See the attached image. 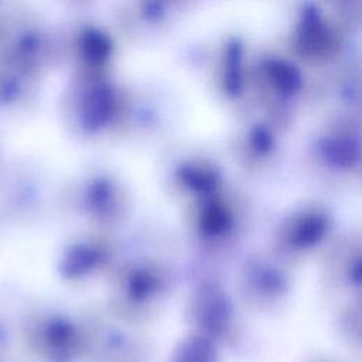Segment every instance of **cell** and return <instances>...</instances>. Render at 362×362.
I'll return each instance as SVG.
<instances>
[{"instance_id":"1","label":"cell","mask_w":362,"mask_h":362,"mask_svg":"<svg viewBox=\"0 0 362 362\" xmlns=\"http://www.w3.org/2000/svg\"><path fill=\"white\" fill-rule=\"evenodd\" d=\"M116 95L106 81H96L82 100V124L89 132L103 129L113 117Z\"/></svg>"},{"instance_id":"2","label":"cell","mask_w":362,"mask_h":362,"mask_svg":"<svg viewBox=\"0 0 362 362\" xmlns=\"http://www.w3.org/2000/svg\"><path fill=\"white\" fill-rule=\"evenodd\" d=\"M329 42V31L322 13L314 3L303 4L296 27V44L303 54L315 55Z\"/></svg>"},{"instance_id":"3","label":"cell","mask_w":362,"mask_h":362,"mask_svg":"<svg viewBox=\"0 0 362 362\" xmlns=\"http://www.w3.org/2000/svg\"><path fill=\"white\" fill-rule=\"evenodd\" d=\"M317 154L335 170H351L359 163V140L351 134H332L320 137Z\"/></svg>"},{"instance_id":"4","label":"cell","mask_w":362,"mask_h":362,"mask_svg":"<svg viewBox=\"0 0 362 362\" xmlns=\"http://www.w3.org/2000/svg\"><path fill=\"white\" fill-rule=\"evenodd\" d=\"M327 230L328 216L320 211H307L290 222L287 240L296 249H310L322 240Z\"/></svg>"},{"instance_id":"5","label":"cell","mask_w":362,"mask_h":362,"mask_svg":"<svg viewBox=\"0 0 362 362\" xmlns=\"http://www.w3.org/2000/svg\"><path fill=\"white\" fill-rule=\"evenodd\" d=\"M199 318L209 331L223 329L232 318V305L228 296L218 286H206L199 297Z\"/></svg>"},{"instance_id":"6","label":"cell","mask_w":362,"mask_h":362,"mask_svg":"<svg viewBox=\"0 0 362 362\" xmlns=\"http://www.w3.org/2000/svg\"><path fill=\"white\" fill-rule=\"evenodd\" d=\"M178 181L202 199L212 198L221 184V174L211 165L184 163L175 170Z\"/></svg>"},{"instance_id":"7","label":"cell","mask_w":362,"mask_h":362,"mask_svg":"<svg viewBox=\"0 0 362 362\" xmlns=\"http://www.w3.org/2000/svg\"><path fill=\"white\" fill-rule=\"evenodd\" d=\"M197 225L202 235L208 238H219L232 229L233 215L225 204L212 197L202 199Z\"/></svg>"},{"instance_id":"8","label":"cell","mask_w":362,"mask_h":362,"mask_svg":"<svg viewBox=\"0 0 362 362\" xmlns=\"http://www.w3.org/2000/svg\"><path fill=\"white\" fill-rule=\"evenodd\" d=\"M262 69L274 90L281 96H291L303 86L301 72L286 59L267 58L262 62Z\"/></svg>"},{"instance_id":"9","label":"cell","mask_w":362,"mask_h":362,"mask_svg":"<svg viewBox=\"0 0 362 362\" xmlns=\"http://www.w3.org/2000/svg\"><path fill=\"white\" fill-rule=\"evenodd\" d=\"M81 47L83 58L96 66L105 64L113 51L112 38L98 27H88L82 33Z\"/></svg>"},{"instance_id":"10","label":"cell","mask_w":362,"mask_h":362,"mask_svg":"<svg viewBox=\"0 0 362 362\" xmlns=\"http://www.w3.org/2000/svg\"><path fill=\"white\" fill-rule=\"evenodd\" d=\"M242 45L238 40H230L225 47L222 88L228 95L233 96L242 90Z\"/></svg>"},{"instance_id":"11","label":"cell","mask_w":362,"mask_h":362,"mask_svg":"<svg viewBox=\"0 0 362 362\" xmlns=\"http://www.w3.org/2000/svg\"><path fill=\"white\" fill-rule=\"evenodd\" d=\"M116 189L109 178L98 177L88 187L86 204L92 214L96 216H109L115 208Z\"/></svg>"},{"instance_id":"12","label":"cell","mask_w":362,"mask_h":362,"mask_svg":"<svg viewBox=\"0 0 362 362\" xmlns=\"http://www.w3.org/2000/svg\"><path fill=\"white\" fill-rule=\"evenodd\" d=\"M103 259V252L99 247L89 245H78L71 249L65 262L64 270L69 276H82L93 270Z\"/></svg>"},{"instance_id":"13","label":"cell","mask_w":362,"mask_h":362,"mask_svg":"<svg viewBox=\"0 0 362 362\" xmlns=\"http://www.w3.org/2000/svg\"><path fill=\"white\" fill-rule=\"evenodd\" d=\"M160 286V280L154 270L147 267L133 269L126 279V291L134 301H143L151 297Z\"/></svg>"},{"instance_id":"14","label":"cell","mask_w":362,"mask_h":362,"mask_svg":"<svg viewBox=\"0 0 362 362\" xmlns=\"http://www.w3.org/2000/svg\"><path fill=\"white\" fill-rule=\"evenodd\" d=\"M252 280L255 284L270 296H279L286 288V279L284 274L277 270L276 267L267 263H256L250 270Z\"/></svg>"},{"instance_id":"15","label":"cell","mask_w":362,"mask_h":362,"mask_svg":"<svg viewBox=\"0 0 362 362\" xmlns=\"http://www.w3.org/2000/svg\"><path fill=\"white\" fill-rule=\"evenodd\" d=\"M249 144L253 153L259 156H266L274 147V136L267 126L256 124L249 133Z\"/></svg>"}]
</instances>
